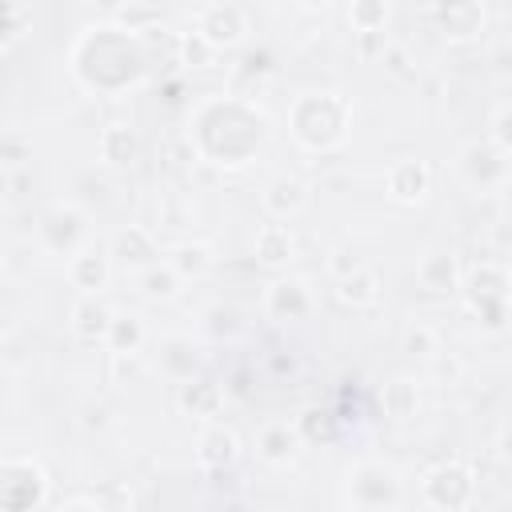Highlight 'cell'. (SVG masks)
<instances>
[{
    "instance_id": "1",
    "label": "cell",
    "mask_w": 512,
    "mask_h": 512,
    "mask_svg": "<svg viewBox=\"0 0 512 512\" xmlns=\"http://www.w3.org/2000/svg\"><path fill=\"white\" fill-rule=\"evenodd\" d=\"M472 472L468 468H460V464H440L428 480H424V496L436 504V508H444V512H456V508H464L468 500H472Z\"/></svg>"
},
{
    "instance_id": "2",
    "label": "cell",
    "mask_w": 512,
    "mask_h": 512,
    "mask_svg": "<svg viewBox=\"0 0 512 512\" xmlns=\"http://www.w3.org/2000/svg\"><path fill=\"white\" fill-rule=\"evenodd\" d=\"M244 32H248L244 8H236V4H208V8H200V36H204L212 48L236 44Z\"/></svg>"
},
{
    "instance_id": "3",
    "label": "cell",
    "mask_w": 512,
    "mask_h": 512,
    "mask_svg": "<svg viewBox=\"0 0 512 512\" xmlns=\"http://www.w3.org/2000/svg\"><path fill=\"white\" fill-rule=\"evenodd\" d=\"M112 308L104 304V296H80L72 304V332L80 340H108L112 332Z\"/></svg>"
},
{
    "instance_id": "4",
    "label": "cell",
    "mask_w": 512,
    "mask_h": 512,
    "mask_svg": "<svg viewBox=\"0 0 512 512\" xmlns=\"http://www.w3.org/2000/svg\"><path fill=\"white\" fill-rule=\"evenodd\" d=\"M40 232H44V240H48L52 252H60V248L68 252V248L84 236V216H80L76 208H52V212L44 216V228H40Z\"/></svg>"
},
{
    "instance_id": "5",
    "label": "cell",
    "mask_w": 512,
    "mask_h": 512,
    "mask_svg": "<svg viewBox=\"0 0 512 512\" xmlns=\"http://www.w3.org/2000/svg\"><path fill=\"white\" fill-rule=\"evenodd\" d=\"M116 260L124 268H152L156 260V240L148 228H124L116 236Z\"/></svg>"
},
{
    "instance_id": "6",
    "label": "cell",
    "mask_w": 512,
    "mask_h": 512,
    "mask_svg": "<svg viewBox=\"0 0 512 512\" xmlns=\"http://www.w3.org/2000/svg\"><path fill=\"white\" fill-rule=\"evenodd\" d=\"M296 448H300V432H296V428H288V424H268V428H260V440H256L260 460L284 464V460L296 456Z\"/></svg>"
},
{
    "instance_id": "7",
    "label": "cell",
    "mask_w": 512,
    "mask_h": 512,
    "mask_svg": "<svg viewBox=\"0 0 512 512\" xmlns=\"http://www.w3.org/2000/svg\"><path fill=\"white\" fill-rule=\"evenodd\" d=\"M200 464L204 468H228L236 456H240V444H236V436L224 428V424H212L204 436H200Z\"/></svg>"
},
{
    "instance_id": "8",
    "label": "cell",
    "mask_w": 512,
    "mask_h": 512,
    "mask_svg": "<svg viewBox=\"0 0 512 512\" xmlns=\"http://www.w3.org/2000/svg\"><path fill=\"white\" fill-rule=\"evenodd\" d=\"M388 192L396 200H420L428 192V168L420 160H400L388 172Z\"/></svg>"
},
{
    "instance_id": "9",
    "label": "cell",
    "mask_w": 512,
    "mask_h": 512,
    "mask_svg": "<svg viewBox=\"0 0 512 512\" xmlns=\"http://www.w3.org/2000/svg\"><path fill=\"white\" fill-rule=\"evenodd\" d=\"M304 200H308V188H304V180H296V176H280V180H272L268 192H264V208H268L272 216H288V212L304 208Z\"/></svg>"
},
{
    "instance_id": "10",
    "label": "cell",
    "mask_w": 512,
    "mask_h": 512,
    "mask_svg": "<svg viewBox=\"0 0 512 512\" xmlns=\"http://www.w3.org/2000/svg\"><path fill=\"white\" fill-rule=\"evenodd\" d=\"M68 280H72L84 296H100V288L108 284V264H104L100 256H92V252H80V256L68 260Z\"/></svg>"
},
{
    "instance_id": "11",
    "label": "cell",
    "mask_w": 512,
    "mask_h": 512,
    "mask_svg": "<svg viewBox=\"0 0 512 512\" xmlns=\"http://www.w3.org/2000/svg\"><path fill=\"white\" fill-rule=\"evenodd\" d=\"M136 152H140V140H136V132L128 124H108L100 132V156L108 164H132Z\"/></svg>"
},
{
    "instance_id": "12",
    "label": "cell",
    "mask_w": 512,
    "mask_h": 512,
    "mask_svg": "<svg viewBox=\"0 0 512 512\" xmlns=\"http://www.w3.org/2000/svg\"><path fill=\"white\" fill-rule=\"evenodd\" d=\"M288 256H292V232H288L284 224H264V228L256 232V260L268 264V268H276V264H284Z\"/></svg>"
},
{
    "instance_id": "13",
    "label": "cell",
    "mask_w": 512,
    "mask_h": 512,
    "mask_svg": "<svg viewBox=\"0 0 512 512\" xmlns=\"http://www.w3.org/2000/svg\"><path fill=\"white\" fill-rule=\"evenodd\" d=\"M380 408H384V416H392V420H412L416 408H420L416 384H412V380H392V384H384Z\"/></svg>"
},
{
    "instance_id": "14",
    "label": "cell",
    "mask_w": 512,
    "mask_h": 512,
    "mask_svg": "<svg viewBox=\"0 0 512 512\" xmlns=\"http://www.w3.org/2000/svg\"><path fill=\"white\" fill-rule=\"evenodd\" d=\"M468 284H472L468 292H472L476 308H484L488 300L504 304V284H508V276H504V268H500V264H480V268H472Z\"/></svg>"
},
{
    "instance_id": "15",
    "label": "cell",
    "mask_w": 512,
    "mask_h": 512,
    "mask_svg": "<svg viewBox=\"0 0 512 512\" xmlns=\"http://www.w3.org/2000/svg\"><path fill=\"white\" fill-rule=\"evenodd\" d=\"M336 296L344 304H352V308H364V304H372L380 296V276L372 268H360V272H352V276H344L336 284Z\"/></svg>"
},
{
    "instance_id": "16",
    "label": "cell",
    "mask_w": 512,
    "mask_h": 512,
    "mask_svg": "<svg viewBox=\"0 0 512 512\" xmlns=\"http://www.w3.org/2000/svg\"><path fill=\"white\" fill-rule=\"evenodd\" d=\"M268 308H272V316H304V312H308V292H304V284H300V280H280V284H272Z\"/></svg>"
},
{
    "instance_id": "17",
    "label": "cell",
    "mask_w": 512,
    "mask_h": 512,
    "mask_svg": "<svg viewBox=\"0 0 512 512\" xmlns=\"http://www.w3.org/2000/svg\"><path fill=\"white\" fill-rule=\"evenodd\" d=\"M416 276H420V284H424L428 292H452V288H456V268H452V260L440 256V252L424 256L420 268H416Z\"/></svg>"
},
{
    "instance_id": "18",
    "label": "cell",
    "mask_w": 512,
    "mask_h": 512,
    "mask_svg": "<svg viewBox=\"0 0 512 512\" xmlns=\"http://www.w3.org/2000/svg\"><path fill=\"white\" fill-rule=\"evenodd\" d=\"M180 404H184V412H192V416H216V408H220V392H216V384L196 380V384H184Z\"/></svg>"
},
{
    "instance_id": "19",
    "label": "cell",
    "mask_w": 512,
    "mask_h": 512,
    "mask_svg": "<svg viewBox=\"0 0 512 512\" xmlns=\"http://www.w3.org/2000/svg\"><path fill=\"white\" fill-rule=\"evenodd\" d=\"M172 268H176L180 276H204V272L212 268L208 244H180V248L172 252Z\"/></svg>"
},
{
    "instance_id": "20",
    "label": "cell",
    "mask_w": 512,
    "mask_h": 512,
    "mask_svg": "<svg viewBox=\"0 0 512 512\" xmlns=\"http://www.w3.org/2000/svg\"><path fill=\"white\" fill-rule=\"evenodd\" d=\"M144 340V328L136 316H116L112 332H108V352H136Z\"/></svg>"
},
{
    "instance_id": "21",
    "label": "cell",
    "mask_w": 512,
    "mask_h": 512,
    "mask_svg": "<svg viewBox=\"0 0 512 512\" xmlns=\"http://www.w3.org/2000/svg\"><path fill=\"white\" fill-rule=\"evenodd\" d=\"M176 284H180V272H176L172 264H164V268L152 264V268L144 272V292L156 296V300H168V296L176 292Z\"/></svg>"
},
{
    "instance_id": "22",
    "label": "cell",
    "mask_w": 512,
    "mask_h": 512,
    "mask_svg": "<svg viewBox=\"0 0 512 512\" xmlns=\"http://www.w3.org/2000/svg\"><path fill=\"white\" fill-rule=\"evenodd\" d=\"M404 352H412V356H432V352H436V332H432L424 320L408 324V328H404Z\"/></svg>"
},
{
    "instance_id": "23",
    "label": "cell",
    "mask_w": 512,
    "mask_h": 512,
    "mask_svg": "<svg viewBox=\"0 0 512 512\" xmlns=\"http://www.w3.org/2000/svg\"><path fill=\"white\" fill-rule=\"evenodd\" d=\"M180 56H184V64H212L216 48H212L200 32H188V36L180 40Z\"/></svg>"
},
{
    "instance_id": "24",
    "label": "cell",
    "mask_w": 512,
    "mask_h": 512,
    "mask_svg": "<svg viewBox=\"0 0 512 512\" xmlns=\"http://www.w3.org/2000/svg\"><path fill=\"white\" fill-rule=\"evenodd\" d=\"M384 16H388V8H384V4H356V8H352V24H356V32L384 28Z\"/></svg>"
},
{
    "instance_id": "25",
    "label": "cell",
    "mask_w": 512,
    "mask_h": 512,
    "mask_svg": "<svg viewBox=\"0 0 512 512\" xmlns=\"http://www.w3.org/2000/svg\"><path fill=\"white\" fill-rule=\"evenodd\" d=\"M108 368H112V384H124V376H136L140 372V360L136 352H108Z\"/></svg>"
},
{
    "instance_id": "26",
    "label": "cell",
    "mask_w": 512,
    "mask_h": 512,
    "mask_svg": "<svg viewBox=\"0 0 512 512\" xmlns=\"http://www.w3.org/2000/svg\"><path fill=\"white\" fill-rule=\"evenodd\" d=\"M492 136H496V144H504V152H512V104L496 112V120H492Z\"/></svg>"
},
{
    "instance_id": "27",
    "label": "cell",
    "mask_w": 512,
    "mask_h": 512,
    "mask_svg": "<svg viewBox=\"0 0 512 512\" xmlns=\"http://www.w3.org/2000/svg\"><path fill=\"white\" fill-rule=\"evenodd\" d=\"M116 20H124L128 28H140V24H152V20H160V12L156 8H116Z\"/></svg>"
},
{
    "instance_id": "28",
    "label": "cell",
    "mask_w": 512,
    "mask_h": 512,
    "mask_svg": "<svg viewBox=\"0 0 512 512\" xmlns=\"http://www.w3.org/2000/svg\"><path fill=\"white\" fill-rule=\"evenodd\" d=\"M328 268H332V272H336V276L344 280V276H352V272H360L364 264L356 260V252H348V248H340V252H332V260H328Z\"/></svg>"
},
{
    "instance_id": "29",
    "label": "cell",
    "mask_w": 512,
    "mask_h": 512,
    "mask_svg": "<svg viewBox=\"0 0 512 512\" xmlns=\"http://www.w3.org/2000/svg\"><path fill=\"white\" fill-rule=\"evenodd\" d=\"M20 20H24V8H20V4H8V8H4V48L20 36Z\"/></svg>"
},
{
    "instance_id": "30",
    "label": "cell",
    "mask_w": 512,
    "mask_h": 512,
    "mask_svg": "<svg viewBox=\"0 0 512 512\" xmlns=\"http://www.w3.org/2000/svg\"><path fill=\"white\" fill-rule=\"evenodd\" d=\"M404 64H408V56H404L400 48H388V68H392L396 76H408V68H404Z\"/></svg>"
}]
</instances>
